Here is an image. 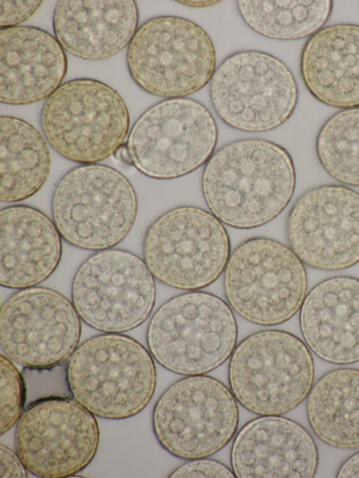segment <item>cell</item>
<instances>
[{"label":"cell","instance_id":"1","mask_svg":"<svg viewBox=\"0 0 359 478\" xmlns=\"http://www.w3.org/2000/svg\"><path fill=\"white\" fill-rule=\"evenodd\" d=\"M296 186L293 160L282 146L249 138L231 142L213 153L201 178L211 213L236 228L267 224L287 206Z\"/></svg>","mask_w":359,"mask_h":478},{"label":"cell","instance_id":"2","mask_svg":"<svg viewBox=\"0 0 359 478\" xmlns=\"http://www.w3.org/2000/svg\"><path fill=\"white\" fill-rule=\"evenodd\" d=\"M72 397L100 418H130L149 403L156 369L149 350L121 333L93 336L75 349L65 367Z\"/></svg>","mask_w":359,"mask_h":478},{"label":"cell","instance_id":"3","mask_svg":"<svg viewBox=\"0 0 359 478\" xmlns=\"http://www.w3.org/2000/svg\"><path fill=\"white\" fill-rule=\"evenodd\" d=\"M238 327L230 306L194 290L175 296L153 314L147 343L154 359L185 376L202 375L222 364L236 345Z\"/></svg>","mask_w":359,"mask_h":478},{"label":"cell","instance_id":"4","mask_svg":"<svg viewBox=\"0 0 359 478\" xmlns=\"http://www.w3.org/2000/svg\"><path fill=\"white\" fill-rule=\"evenodd\" d=\"M53 221L61 237L87 250L110 249L132 228L137 213L135 191L121 172L90 163L75 167L56 184Z\"/></svg>","mask_w":359,"mask_h":478},{"label":"cell","instance_id":"5","mask_svg":"<svg viewBox=\"0 0 359 478\" xmlns=\"http://www.w3.org/2000/svg\"><path fill=\"white\" fill-rule=\"evenodd\" d=\"M314 372L304 342L283 330L265 329L236 346L228 376L230 390L243 407L259 416H276L307 397Z\"/></svg>","mask_w":359,"mask_h":478},{"label":"cell","instance_id":"6","mask_svg":"<svg viewBox=\"0 0 359 478\" xmlns=\"http://www.w3.org/2000/svg\"><path fill=\"white\" fill-rule=\"evenodd\" d=\"M40 124L46 139L60 156L90 164L109 157L125 144L130 116L116 90L81 78L64 83L47 98Z\"/></svg>","mask_w":359,"mask_h":478},{"label":"cell","instance_id":"7","mask_svg":"<svg viewBox=\"0 0 359 478\" xmlns=\"http://www.w3.org/2000/svg\"><path fill=\"white\" fill-rule=\"evenodd\" d=\"M128 71L147 93L185 97L204 88L216 70V51L198 25L175 15L151 18L137 28L126 55Z\"/></svg>","mask_w":359,"mask_h":478},{"label":"cell","instance_id":"8","mask_svg":"<svg viewBox=\"0 0 359 478\" xmlns=\"http://www.w3.org/2000/svg\"><path fill=\"white\" fill-rule=\"evenodd\" d=\"M224 273L228 304L248 321L263 326L282 324L300 309L307 290L302 261L285 245L266 237L239 244Z\"/></svg>","mask_w":359,"mask_h":478},{"label":"cell","instance_id":"9","mask_svg":"<svg viewBox=\"0 0 359 478\" xmlns=\"http://www.w3.org/2000/svg\"><path fill=\"white\" fill-rule=\"evenodd\" d=\"M143 260L162 283L184 290H198L224 271L231 254L226 228L211 212L195 206L172 208L147 228Z\"/></svg>","mask_w":359,"mask_h":478},{"label":"cell","instance_id":"10","mask_svg":"<svg viewBox=\"0 0 359 478\" xmlns=\"http://www.w3.org/2000/svg\"><path fill=\"white\" fill-rule=\"evenodd\" d=\"M218 137L216 121L201 102L169 98L147 109L131 128L125 143L131 165L156 179L188 175L205 164Z\"/></svg>","mask_w":359,"mask_h":478},{"label":"cell","instance_id":"11","mask_svg":"<svg viewBox=\"0 0 359 478\" xmlns=\"http://www.w3.org/2000/svg\"><path fill=\"white\" fill-rule=\"evenodd\" d=\"M209 90L219 118L247 132H266L283 125L293 114L299 96L289 67L259 50L239 51L224 59L211 78Z\"/></svg>","mask_w":359,"mask_h":478},{"label":"cell","instance_id":"12","mask_svg":"<svg viewBox=\"0 0 359 478\" xmlns=\"http://www.w3.org/2000/svg\"><path fill=\"white\" fill-rule=\"evenodd\" d=\"M237 400L222 382L210 376H187L171 384L156 401L152 427L161 446L172 456L208 457L235 435Z\"/></svg>","mask_w":359,"mask_h":478},{"label":"cell","instance_id":"13","mask_svg":"<svg viewBox=\"0 0 359 478\" xmlns=\"http://www.w3.org/2000/svg\"><path fill=\"white\" fill-rule=\"evenodd\" d=\"M156 300V285L145 262L121 249L100 250L76 271L72 302L81 319L105 333H122L144 323Z\"/></svg>","mask_w":359,"mask_h":478},{"label":"cell","instance_id":"14","mask_svg":"<svg viewBox=\"0 0 359 478\" xmlns=\"http://www.w3.org/2000/svg\"><path fill=\"white\" fill-rule=\"evenodd\" d=\"M100 441L95 415L75 400L50 396L31 402L15 428V451L28 472L64 478L83 470Z\"/></svg>","mask_w":359,"mask_h":478},{"label":"cell","instance_id":"15","mask_svg":"<svg viewBox=\"0 0 359 478\" xmlns=\"http://www.w3.org/2000/svg\"><path fill=\"white\" fill-rule=\"evenodd\" d=\"M81 320L72 302L59 292L36 286L20 289L1 306V347L25 368L60 365L78 346Z\"/></svg>","mask_w":359,"mask_h":478},{"label":"cell","instance_id":"16","mask_svg":"<svg viewBox=\"0 0 359 478\" xmlns=\"http://www.w3.org/2000/svg\"><path fill=\"white\" fill-rule=\"evenodd\" d=\"M290 249L303 264L339 271L359 263V193L341 184H323L302 193L287 218Z\"/></svg>","mask_w":359,"mask_h":478},{"label":"cell","instance_id":"17","mask_svg":"<svg viewBox=\"0 0 359 478\" xmlns=\"http://www.w3.org/2000/svg\"><path fill=\"white\" fill-rule=\"evenodd\" d=\"M236 477H313L318 451L311 435L299 423L276 416H260L236 433L231 450Z\"/></svg>","mask_w":359,"mask_h":478},{"label":"cell","instance_id":"18","mask_svg":"<svg viewBox=\"0 0 359 478\" xmlns=\"http://www.w3.org/2000/svg\"><path fill=\"white\" fill-rule=\"evenodd\" d=\"M67 71L65 52L48 32L35 27L0 29V100L11 105L48 98Z\"/></svg>","mask_w":359,"mask_h":478},{"label":"cell","instance_id":"19","mask_svg":"<svg viewBox=\"0 0 359 478\" xmlns=\"http://www.w3.org/2000/svg\"><path fill=\"white\" fill-rule=\"evenodd\" d=\"M299 325L306 346L332 364L359 362V279L327 278L306 295Z\"/></svg>","mask_w":359,"mask_h":478},{"label":"cell","instance_id":"20","mask_svg":"<svg viewBox=\"0 0 359 478\" xmlns=\"http://www.w3.org/2000/svg\"><path fill=\"white\" fill-rule=\"evenodd\" d=\"M62 252V237L46 214L25 205L1 210L2 287L20 289L43 282L56 270Z\"/></svg>","mask_w":359,"mask_h":478},{"label":"cell","instance_id":"21","mask_svg":"<svg viewBox=\"0 0 359 478\" xmlns=\"http://www.w3.org/2000/svg\"><path fill=\"white\" fill-rule=\"evenodd\" d=\"M138 20L133 0H62L55 8L53 26L64 50L83 60H100L129 45Z\"/></svg>","mask_w":359,"mask_h":478},{"label":"cell","instance_id":"22","mask_svg":"<svg viewBox=\"0 0 359 478\" xmlns=\"http://www.w3.org/2000/svg\"><path fill=\"white\" fill-rule=\"evenodd\" d=\"M300 73L317 100L342 109L359 107V25L323 27L306 41Z\"/></svg>","mask_w":359,"mask_h":478},{"label":"cell","instance_id":"23","mask_svg":"<svg viewBox=\"0 0 359 478\" xmlns=\"http://www.w3.org/2000/svg\"><path fill=\"white\" fill-rule=\"evenodd\" d=\"M306 412L313 432L325 444L359 448V369L344 367L323 374L310 390Z\"/></svg>","mask_w":359,"mask_h":478},{"label":"cell","instance_id":"24","mask_svg":"<svg viewBox=\"0 0 359 478\" xmlns=\"http://www.w3.org/2000/svg\"><path fill=\"white\" fill-rule=\"evenodd\" d=\"M50 156L41 134L27 121L0 118V199L15 203L37 193L46 182Z\"/></svg>","mask_w":359,"mask_h":478},{"label":"cell","instance_id":"25","mask_svg":"<svg viewBox=\"0 0 359 478\" xmlns=\"http://www.w3.org/2000/svg\"><path fill=\"white\" fill-rule=\"evenodd\" d=\"M332 1H237L244 22L260 35L276 40L310 37L330 17Z\"/></svg>","mask_w":359,"mask_h":478},{"label":"cell","instance_id":"26","mask_svg":"<svg viewBox=\"0 0 359 478\" xmlns=\"http://www.w3.org/2000/svg\"><path fill=\"white\" fill-rule=\"evenodd\" d=\"M316 152L330 177L359 186V107L339 111L325 121L316 137Z\"/></svg>","mask_w":359,"mask_h":478},{"label":"cell","instance_id":"27","mask_svg":"<svg viewBox=\"0 0 359 478\" xmlns=\"http://www.w3.org/2000/svg\"><path fill=\"white\" fill-rule=\"evenodd\" d=\"M0 431L7 432L19 419L26 400L23 375L11 360L1 354Z\"/></svg>","mask_w":359,"mask_h":478},{"label":"cell","instance_id":"28","mask_svg":"<svg viewBox=\"0 0 359 478\" xmlns=\"http://www.w3.org/2000/svg\"><path fill=\"white\" fill-rule=\"evenodd\" d=\"M170 477H235L233 470L224 464L205 458L189 460L175 469Z\"/></svg>","mask_w":359,"mask_h":478},{"label":"cell","instance_id":"29","mask_svg":"<svg viewBox=\"0 0 359 478\" xmlns=\"http://www.w3.org/2000/svg\"><path fill=\"white\" fill-rule=\"evenodd\" d=\"M43 1H0V26L1 28L16 27L29 19L42 5Z\"/></svg>","mask_w":359,"mask_h":478},{"label":"cell","instance_id":"30","mask_svg":"<svg viewBox=\"0 0 359 478\" xmlns=\"http://www.w3.org/2000/svg\"><path fill=\"white\" fill-rule=\"evenodd\" d=\"M0 476L1 477H27V470L16 451L8 446L0 445Z\"/></svg>","mask_w":359,"mask_h":478},{"label":"cell","instance_id":"31","mask_svg":"<svg viewBox=\"0 0 359 478\" xmlns=\"http://www.w3.org/2000/svg\"><path fill=\"white\" fill-rule=\"evenodd\" d=\"M337 477H359V451L349 456L339 467Z\"/></svg>","mask_w":359,"mask_h":478},{"label":"cell","instance_id":"32","mask_svg":"<svg viewBox=\"0 0 359 478\" xmlns=\"http://www.w3.org/2000/svg\"><path fill=\"white\" fill-rule=\"evenodd\" d=\"M115 159L117 161L131 165L130 155L126 144L121 146L113 154Z\"/></svg>","mask_w":359,"mask_h":478},{"label":"cell","instance_id":"33","mask_svg":"<svg viewBox=\"0 0 359 478\" xmlns=\"http://www.w3.org/2000/svg\"><path fill=\"white\" fill-rule=\"evenodd\" d=\"M177 2L191 7H205L217 4L219 1H177Z\"/></svg>","mask_w":359,"mask_h":478}]
</instances>
